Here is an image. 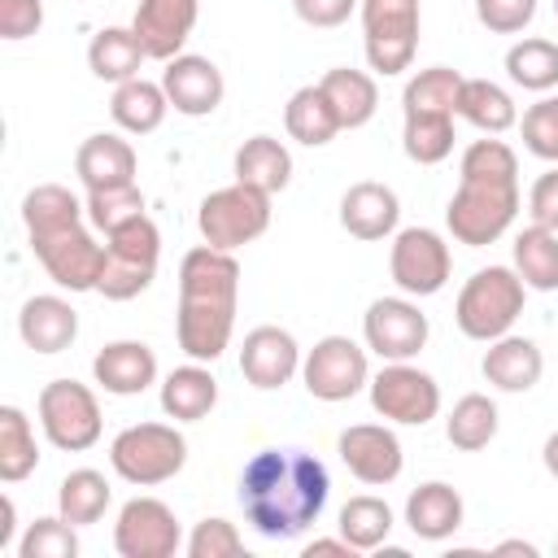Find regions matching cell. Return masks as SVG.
<instances>
[{"label": "cell", "mask_w": 558, "mask_h": 558, "mask_svg": "<svg viewBox=\"0 0 558 558\" xmlns=\"http://www.w3.org/2000/svg\"><path fill=\"white\" fill-rule=\"evenodd\" d=\"M331 497V475L314 453L262 449L240 471V506L257 536L292 541L318 523Z\"/></svg>", "instance_id": "obj_1"}, {"label": "cell", "mask_w": 558, "mask_h": 558, "mask_svg": "<svg viewBox=\"0 0 558 558\" xmlns=\"http://www.w3.org/2000/svg\"><path fill=\"white\" fill-rule=\"evenodd\" d=\"M240 296V262L227 248L201 244L179 262V318L174 336L192 362H214L231 344Z\"/></svg>", "instance_id": "obj_2"}, {"label": "cell", "mask_w": 558, "mask_h": 558, "mask_svg": "<svg viewBox=\"0 0 558 558\" xmlns=\"http://www.w3.org/2000/svg\"><path fill=\"white\" fill-rule=\"evenodd\" d=\"M519 214V157L506 140H475L462 153L458 192L445 209V222L458 244L484 248L510 231Z\"/></svg>", "instance_id": "obj_3"}, {"label": "cell", "mask_w": 558, "mask_h": 558, "mask_svg": "<svg viewBox=\"0 0 558 558\" xmlns=\"http://www.w3.org/2000/svg\"><path fill=\"white\" fill-rule=\"evenodd\" d=\"M523 296H527V283L519 279V270L484 266L462 283L453 318H458L462 336L488 344V340H497V336H506L514 327V318L523 314Z\"/></svg>", "instance_id": "obj_4"}, {"label": "cell", "mask_w": 558, "mask_h": 558, "mask_svg": "<svg viewBox=\"0 0 558 558\" xmlns=\"http://www.w3.org/2000/svg\"><path fill=\"white\" fill-rule=\"evenodd\" d=\"M157 257H161V231L148 214H135L131 222L105 235V270H100L96 292L109 301L140 296L157 275Z\"/></svg>", "instance_id": "obj_5"}, {"label": "cell", "mask_w": 558, "mask_h": 558, "mask_svg": "<svg viewBox=\"0 0 558 558\" xmlns=\"http://www.w3.org/2000/svg\"><path fill=\"white\" fill-rule=\"evenodd\" d=\"M187 462V440L179 427L170 423H135V427H122L109 445V466L126 480V484H140V488H153V484H166L183 471Z\"/></svg>", "instance_id": "obj_6"}, {"label": "cell", "mask_w": 558, "mask_h": 558, "mask_svg": "<svg viewBox=\"0 0 558 558\" xmlns=\"http://www.w3.org/2000/svg\"><path fill=\"white\" fill-rule=\"evenodd\" d=\"M196 227H201L205 244L235 253L240 244H253L270 227V192L248 187V183L235 179L231 187H218L201 201Z\"/></svg>", "instance_id": "obj_7"}, {"label": "cell", "mask_w": 558, "mask_h": 558, "mask_svg": "<svg viewBox=\"0 0 558 558\" xmlns=\"http://www.w3.org/2000/svg\"><path fill=\"white\" fill-rule=\"evenodd\" d=\"M362 44L375 74L410 70L418 52V0H362Z\"/></svg>", "instance_id": "obj_8"}, {"label": "cell", "mask_w": 558, "mask_h": 558, "mask_svg": "<svg viewBox=\"0 0 558 558\" xmlns=\"http://www.w3.org/2000/svg\"><path fill=\"white\" fill-rule=\"evenodd\" d=\"M39 427L44 436L65 449V453H83L100 440V401L87 384L78 379H52L39 392Z\"/></svg>", "instance_id": "obj_9"}, {"label": "cell", "mask_w": 558, "mask_h": 558, "mask_svg": "<svg viewBox=\"0 0 558 558\" xmlns=\"http://www.w3.org/2000/svg\"><path fill=\"white\" fill-rule=\"evenodd\" d=\"M301 379H305L310 397H318V401H349L371 384L366 349L353 344L349 336H323L301 357Z\"/></svg>", "instance_id": "obj_10"}, {"label": "cell", "mask_w": 558, "mask_h": 558, "mask_svg": "<svg viewBox=\"0 0 558 558\" xmlns=\"http://www.w3.org/2000/svg\"><path fill=\"white\" fill-rule=\"evenodd\" d=\"M371 405L388 423L423 427L440 410V384L410 362H388L379 375H371Z\"/></svg>", "instance_id": "obj_11"}, {"label": "cell", "mask_w": 558, "mask_h": 558, "mask_svg": "<svg viewBox=\"0 0 558 558\" xmlns=\"http://www.w3.org/2000/svg\"><path fill=\"white\" fill-rule=\"evenodd\" d=\"M31 253L39 257V266L48 270V279L61 283V288H70V292H92L100 283L105 244H96V235L83 222L31 240Z\"/></svg>", "instance_id": "obj_12"}, {"label": "cell", "mask_w": 558, "mask_h": 558, "mask_svg": "<svg viewBox=\"0 0 558 558\" xmlns=\"http://www.w3.org/2000/svg\"><path fill=\"white\" fill-rule=\"evenodd\" d=\"M388 270L405 296H436L453 270V257H449V244L432 227H405L392 240Z\"/></svg>", "instance_id": "obj_13"}, {"label": "cell", "mask_w": 558, "mask_h": 558, "mask_svg": "<svg viewBox=\"0 0 558 558\" xmlns=\"http://www.w3.org/2000/svg\"><path fill=\"white\" fill-rule=\"evenodd\" d=\"M183 545V527L174 510L157 497H131L113 523V549L122 558H174Z\"/></svg>", "instance_id": "obj_14"}, {"label": "cell", "mask_w": 558, "mask_h": 558, "mask_svg": "<svg viewBox=\"0 0 558 558\" xmlns=\"http://www.w3.org/2000/svg\"><path fill=\"white\" fill-rule=\"evenodd\" d=\"M362 336L366 349L379 353L384 362H410L427 344V314L405 296H379L366 305Z\"/></svg>", "instance_id": "obj_15"}, {"label": "cell", "mask_w": 558, "mask_h": 558, "mask_svg": "<svg viewBox=\"0 0 558 558\" xmlns=\"http://www.w3.org/2000/svg\"><path fill=\"white\" fill-rule=\"evenodd\" d=\"M336 449H340V462L349 466V475L362 480V484H392L401 475V462H405L397 432L384 427V423H353V427H344Z\"/></svg>", "instance_id": "obj_16"}, {"label": "cell", "mask_w": 558, "mask_h": 558, "mask_svg": "<svg viewBox=\"0 0 558 558\" xmlns=\"http://www.w3.org/2000/svg\"><path fill=\"white\" fill-rule=\"evenodd\" d=\"M201 17V0H140L131 31L153 61H174Z\"/></svg>", "instance_id": "obj_17"}, {"label": "cell", "mask_w": 558, "mask_h": 558, "mask_svg": "<svg viewBox=\"0 0 558 558\" xmlns=\"http://www.w3.org/2000/svg\"><path fill=\"white\" fill-rule=\"evenodd\" d=\"M161 87L170 96V109L183 113V118H205L222 105V70L209 61V57H192V52H179L174 61H166L161 70Z\"/></svg>", "instance_id": "obj_18"}, {"label": "cell", "mask_w": 558, "mask_h": 558, "mask_svg": "<svg viewBox=\"0 0 558 558\" xmlns=\"http://www.w3.org/2000/svg\"><path fill=\"white\" fill-rule=\"evenodd\" d=\"M240 371L253 388H283L301 371V349L283 327H253L240 349Z\"/></svg>", "instance_id": "obj_19"}, {"label": "cell", "mask_w": 558, "mask_h": 558, "mask_svg": "<svg viewBox=\"0 0 558 558\" xmlns=\"http://www.w3.org/2000/svg\"><path fill=\"white\" fill-rule=\"evenodd\" d=\"M397 218H401V201L388 183L362 179L340 196V227L353 240H384L397 231Z\"/></svg>", "instance_id": "obj_20"}, {"label": "cell", "mask_w": 558, "mask_h": 558, "mask_svg": "<svg viewBox=\"0 0 558 558\" xmlns=\"http://www.w3.org/2000/svg\"><path fill=\"white\" fill-rule=\"evenodd\" d=\"M92 375L113 397H135L157 379V353L144 340H113L92 357Z\"/></svg>", "instance_id": "obj_21"}, {"label": "cell", "mask_w": 558, "mask_h": 558, "mask_svg": "<svg viewBox=\"0 0 558 558\" xmlns=\"http://www.w3.org/2000/svg\"><path fill=\"white\" fill-rule=\"evenodd\" d=\"M74 174L83 179L87 192H105V187H126L135 183V148L122 135H87L74 153Z\"/></svg>", "instance_id": "obj_22"}, {"label": "cell", "mask_w": 558, "mask_h": 558, "mask_svg": "<svg viewBox=\"0 0 558 558\" xmlns=\"http://www.w3.org/2000/svg\"><path fill=\"white\" fill-rule=\"evenodd\" d=\"M480 371H484V379H488L493 388H501V392H527V388L541 384L545 357H541L536 340L506 331V336L488 340V353H484Z\"/></svg>", "instance_id": "obj_23"}, {"label": "cell", "mask_w": 558, "mask_h": 558, "mask_svg": "<svg viewBox=\"0 0 558 558\" xmlns=\"http://www.w3.org/2000/svg\"><path fill=\"white\" fill-rule=\"evenodd\" d=\"M17 331L35 353H61L78 336V314L61 296H31L17 314Z\"/></svg>", "instance_id": "obj_24"}, {"label": "cell", "mask_w": 558, "mask_h": 558, "mask_svg": "<svg viewBox=\"0 0 558 558\" xmlns=\"http://www.w3.org/2000/svg\"><path fill=\"white\" fill-rule=\"evenodd\" d=\"M405 523L418 541H445L462 527V497L445 480H427L405 497Z\"/></svg>", "instance_id": "obj_25"}, {"label": "cell", "mask_w": 558, "mask_h": 558, "mask_svg": "<svg viewBox=\"0 0 558 558\" xmlns=\"http://www.w3.org/2000/svg\"><path fill=\"white\" fill-rule=\"evenodd\" d=\"M318 87H323V96L331 100V109H336V118H340V131L366 126V122L375 118V109H379V87H375V78H371L366 70L336 65V70H327V74L318 78Z\"/></svg>", "instance_id": "obj_26"}, {"label": "cell", "mask_w": 558, "mask_h": 558, "mask_svg": "<svg viewBox=\"0 0 558 558\" xmlns=\"http://www.w3.org/2000/svg\"><path fill=\"white\" fill-rule=\"evenodd\" d=\"M218 405V379L201 366V362H187V366H174L161 384V410L179 423H201L209 410Z\"/></svg>", "instance_id": "obj_27"}, {"label": "cell", "mask_w": 558, "mask_h": 558, "mask_svg": "<svg viewBox=\"0 0 558 558\" xmlns=\"http://www.w3.org/2000/svg\"><path fill=\"white\" fill-rule=\"evenodd\" d=\"M283 126H288V135H292L296 144H305V148H323V144H331V140L340 135V118H336V109H331V100L323 96L318 83L296 87V92L288 96V105H283Z\"/></svg>", "instance_id": "obj_28"}, {"label": "cell", "mask_w": 558, "mask_h": 558, "mask_svg": "<svg viewBox=\"0 0 558 558\" xmlns=\"http://www.w3.org/2000/svg\"><path fill=\"white\" fill-rule=\"evenodd\" d=\"M166 109H170V96L161 83H148V78H126L113 87V100H109V113L122 131L131 135H153L161 122H166Z\"/></svg>", "instance_id": "obj_29"}, {"label": "cell", "mask_w": 558, "mask_h": 558, "mask_svg": "<svg viewBox=\"0 0 558 558\" xmlns=\"http://www.w3.org/2000/svg\"><path fill=\"white\" fill-rule=\"evenodd\" d=\"M144 44L135 39L131 26H105L92 35L87 44V65L96 78L105 83H126V78H140V65H144Z\"/></svg>", "instance_id": "obj_30"}, {"label": "cell", "mask_w": 558, "mask_h": 558, "mask_svg": "<svg viewBox=\"0 0 558 558\" xmlns=\"http://www.w3.org/2000/svg\"><path fill=\"white\" fill-rule=\"evenodd\" d=\"M235 179L262 192H283L292 179V153L275 135H253L235 148Z\"/></svg>", "instance_id": "obj_31"}, {"label": "cell", "mask_w": 558, "mask_h": 558, "mask_svg": "<svg viewBox=\"0 0 558 558\" xmlns=\"http://www.w3.org/2000/svg\"><path fill=\"white\" fill-rule=\"evenodd\" d=\"M458 118H466L475 131L484 135H501L510 126H519V109L510 100L506 87H497L493 78H466L462 96H458Z\"/></svg>", "instance_id": "obj_32"}, {"label": "cell", "mask_w": 558, "mask_h": 558, "mask_svg": "<svg viewBox=\"0 0 558 558\" xmlns=\"http://www.w3.org/2000/svg\"><path fill=\"white\" fill-rule=\"evenodd\" d=\"M83 214H87V205H83L70 187H61V183H39V187H31L26 201H22V222H26V235H31V240L83 222Z\"/></svg>", "instance_id": "obj_33"}, {"label": "cell", "mask_w": 558, "mask_h": 558, "mask_svg": "<svg viewBox=\"0 0 558 558\" xmlns=\"http://www.w3.org/2000/svg\"><path fill=\"white\" fill-rule=\"evenodd\" d=\"M514 270L527 288L554 292L558 288V231L549 227H523L514 235Z\"/></svg>", "instance_id": "obj_34"}, {"label": "cell", "mask_w": 558, "mask_h": 558, "mask_svg": "<svg viewBox=\"0 0 558 558\" xmlns=\"http://www.w3.org/2000/svg\"><path fill=\"white\" fill-rule=\"evenodd\" d=\"M109 497H113L109 480H105L100 471H92V466H78V471H70V475L61 480V488H57V506H61V519H70L74 527L100 523V514L109 510Z\"/></svg>", "instance_id": "obj_35"}, {"label": "cell", "mask_w": 558, "mask_h": 558, "mask_svg": "<svg viewBox=\"0 0 558 558\" xmlns=\"http://www.w3.org/2000/svg\"><path fill=\"white\" fill-rule=\"evenodd\" d=\"M392 532V510L384 497H371V493H357L340 506V536L357 549V554H371L388 541Z\"/></svg>", "instance_id": "obj_36"}, {"label": "cell", "mask_w": 558, "mask_h": 558, "mask_svg": "<svg viewBox=\"0 0 558 558\" xmlns=\"http://www.w3.org/2000/svg\"><path fill=\"white\" fill-rule=\"evenodd\" d=\"M39 466V445L31 418L17 405H0V480L17 484Z\"/></svg>", "instance_id": "obj_37"}, {"label": "cell", "mask_w": 558, "mask_h": 558, "mask_svg": "<svg viewBox=\"0 0 558 558\" xmlns=\"http://www.w3.org/2000/svg\"><path fill=\"white\" fill-rule=\"evenodd\" d=\"M462 74L449 65H432L418 70L405 92H401V109L405 113H458V96H462Z\"/></svg>", "instance_id": "obj_38"}, {"label": "cell", "mask_w": 558, "mask_h": 558, "mask_svg": "<svg viewBox=\"0 0 558 558\" xmlns=\"http://www.w3.org/2000/svg\"><path fill=\"white\" fill-rule=\"evenodd\" d=\"M506 74H510L519 87H527V92H549V87H558V44H554V39H541V35L510 44V52H506Z\"/></svg>", "instance_id": "obj_39"}, {"label": "cell", "mask_w": 558, "mask_h": 558, "mask_svg": "<svg viewBox=\"0 0 558 558\" xmlns=\"http://www.w3.org/2000/svg\"><path fill=\"white\" fill-rule=\"evenodd\" d=\"M445 436H449V445L462 449V453L484 449V445L497 436V405H493L484 392H466V397L449 410Z\"/></svg>", "instance_id": "obj_40"}, {"label": "cell", "mask_w": 558, "mask_h": 558, "mask_svg": "<svg viewBox=\"0 0 558 558\" xmlns=\"http://www.w3.org/2000/svg\"><path fill=\"white\" fill-rule=\"evenodd\" d=\"M405 157L418 166H436L453 153V113H405L401 131Z\"/></svg>", "instance_id": "obj_41"}, {"label": "cell", "mask_w": 558, "mask_h": 558, "mask_svg": "<svg viewBox=\"0 0 558 558\" xmlns=\"http://www.w3.org/2000/svg\"><path fill=\"white\" fill-rule=\"evenodd\" d=\"M135 214H144V192L135 183L126 187H105V192H87V222L96 231H113L122 222H131Z\"/></svg>", "instance_id": "obj_42"}, {"label": "cell", "mask_w": 558, "mask_h": 558, "mask_svg": "<svg viewBox=\"0 0 558 558\" xmlns=\"http://www.w3.org/2000/svg\"><path fill=\"white\" fill-rule=\"evenodd\" d=\"M22 558H74L78 554V536L70 519H35L17 545Z\"/></svg>", "instance_id": "obj_43"}, {"label": "cell", "mask_w": 558, "mask_h": 558, "mask_svg": "<svg viewBox=\"0 0 558 558\" xmlns=\"http://www.w3.org/2000/svg\"><path fill=\"white\" fill-rule=\"evenodd\" d=\"M519 131H523V148H527L532 157L558 161V96H545V100L527 105Z\"/></svg>", "instance_id": "obj_44"}, {"label": "cell", "mask_w": 558, "mask_h": 558, "mask_svg": "<svg viewBox=\"0 0 558 558\" xmlns=\"http://www.w3.org/2000/svg\"><path fill=\"white\" fill-rule=\"evenodd\" d=\"M244 554V536L231 519H201L187 536V558H235Z\"/></svg>", "instance_id": "obj_45"}, {"label": "cell", "mask_w": 558, "mask_h": 558, "mask_svg": "<svg viewBox=\"0 0 558 558\" xmlns=\"http://www.w3.org/2000/svg\"><path fill=\"white\" fill-rule=\"evenodd\" d=\"M475 17L493 35H519L536 17V0H475Z\"/></svg>", "instance_id": "obj_46"}, {"label": "cell", "mask_w": 558, "mask_h": 558, "mask_svg": "<svg viewBox=\"0 0 558 558\" xmlns=\"http://www.w3.org/2000/svg\"><path fill=\"white\" fill-rule=\"evenodd\" d=\"M44 26V0H0V35L26 39Z\"/></svg>", "instance_id": "obj_47"}, {"label": "cell", "mask_w": 558, "mask_h": 558, "mask_svg": "<svg viewBox=\"0 0 558 558\" xmlns=\"http://www.w3.org/2000/svg\"><path fill=\"white\" fill-rule=\"evenodd\" d=\"M357 4H362V0H292L296 17H301L305 26H318V31H331V26L349 22V13H353Z\"/></svg>", "instance_id": "obj_48"}, {"label": "cell", "mask_w": 558, "mask_h": 558, "mask_svg": "<svg viewBox=\"0 0 558 558\" xmlns=\"http://www.w3.org/2000/svg\"><path fill=\"white\" fill-rule=\"evenodd\" d=\"M527 214H532V222H536V227L558 231V170H549V174H541V179L532 183Z\"/></svg>", "instance_id": "obj_49"}, {"label": "cell", "mask_w": 558, "mask_h": 558, "mask_svg": "<svg viewBox=\"0 0 558 558\" xmlns=\"http://www.w3.org/2000/svg\"><path fill=\"white\" fill-rule=\"evenodd\" d=\"M327 554H340V558H353L357 549L344 541V536H336V541H310L305 549H301V558H327Z\"/></svg>", "instance_id": "obj_50"}, {"label": "cell", "mask_w": 558, "mask_h": 558, "mask_svg": "<svg viewBox=\"0 0 558 558\" xmlns=\"http://www.w3.org/2000/svg\"><path fill=\"white\" fill-rule=\"evenodd\" d=\"M0 519H4V523H0V549H4V545L13 541V519H17V514H13V497L0 501Z\"/></svg>", "instance_id": "obj_51"}, {"label": "cell", "mask_w": 558, "mask_h": 558, "mask_svg": "<svg viewBox=\"0 0 558 558\" xmlns=\"http://www.w3.org/2000/svg\"><path fill=\"white\" fill-rule=\"evenodd\" d=\"M493 554H523V558H536L541 549H536L532 541H501V545H497Z\"/></svg>", "instance_id": "obj_52"}, {"label": "cell", "mask_w": 558, "mask_h": 558, "mask_svg": "<svg viewBox=\"0 0 558 558\" xmlns=\"http://www.w3.org/2000/svg\"><path fill=\"white\" fill-rule=\"evenodd\" d=\"M541 458H545V471H549V475L558 480V432H549V440H545Z\"/></svg>", "instance_id": "obj_53"}, {"label": "cell", "mask_w": 558, "mask_h": 558, "mask_svg": "<svg viewBox=\"0 0 558 558\" xmlns=\"http://www.w3.org/2000/svg\"><path fill=\"white\" fill-rule=\"evenodd\" d=\"M554 17H558V0H554Z\"/></svg>", "instance_id": "obj_54"}]
</instances>
